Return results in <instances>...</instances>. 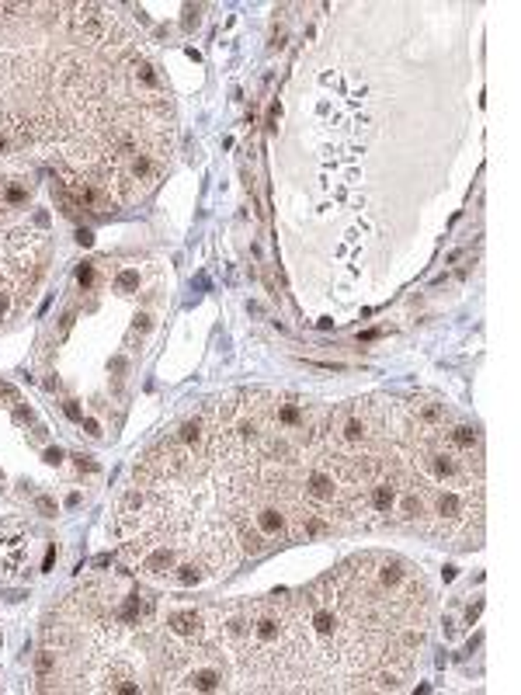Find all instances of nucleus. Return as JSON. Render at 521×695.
I'll return each mask as SVG.
<instances>
[{
	"instance_id": "obj_6",
	"label": "nucleus",
	"mask_w": 521,
	"mask_h": 695,
	"mask_svg": "<svg viewBox=\"0 0 521 695\" xmlns=\"http://www.w3.org/2000/svg\"><path fill=\"white\" fill-rule=\"evenodd\" d=\"M39 511H42V514H52V511H56V508H52V501H46V497H39Z\"/></svg>"
},
{
	"instance_id": "obj_4",
	"label": "nucleus",
	"mask_w": 521,
	"mask_h": 695,
	"mask_svg": "<svg viewBox=\"0 0 521 695\" xmlns=\"http://www.w3.org/2000/svg\"><path fill=\"white\" fill-rule=\"evenodd\" d=\"M139 285V271H122L118 278H115V289H122V293H129Z\"/></svg>"
},
{
	"instance_id": "obj_5",
	"label": "nucleus",
	"mask_w": 521,
	"mask_h": 695,
	"mask_svg": "<svg viewBox=\"0 0 521 695\" xmlns=\"http://www.w3.org/2000/svg\"><path fill=\"white\" fill-rule=\"evenodd\" d=\"M66 417H74V421H84V414H80V407H77V400H66Z\"/></svg>"
},
{
	"instance_id": "obj_3",
	"label": "nucleus",
	"mask_w": 521,
	"mask_h": 695,
	"mask_svg": "<svg viewBox=\"0 0 521 695\" xmlns=\"http://www.w3.org/2000/svg\"><path fill=\"white\" fill-rule=\"evenodd\" d=\"M101 265L104 261H84V265L77 268V282H80L84 293H91V289L101 285Z\"/></svg>"
},
{
	"instance_id": "obj_2",
	"label": "nucleus",
	"mask_w": 521,
	"mask_h": 695,
	"mask_svg": "<svg viewBox=\"0 0 521 695\" xmlns=\"http://www.w3.org/2000/svg\"><path fill=\"white\" fill-rule=\"evenodd\" d=\"M31 198V185L21 178H4L0 181V209H21Z\"/></svg>"
},
{
	"instance_id": "obj_1",
	"label": "nucleus",
	"mask_w": 521,
	"mask_h": 695,
	"mask_svg": "<svg viewBox=\"0 0 521 695\" xmlns=\"http://www.w3.org/2000/svg\"><path fill=\"white\" fill-rule=\"evenodd\" d=\"M35 574V542L18 522L0 525V581H28Z\"/></svg>"
}]
</instances>
